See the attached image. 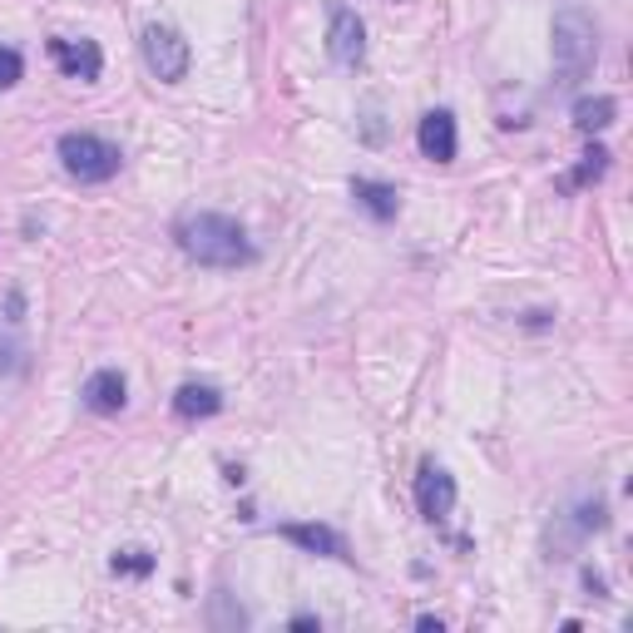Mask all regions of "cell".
Here are the masks:
<instances>
[{"instance_id":"14","label":"cell","mask_w":633,"mask_h":633,"mask_svg":"<svg viewBox=\"0 0 633 633\" xmlns=\"http://www.w3.org/2000/svg\"><path fill=\"white\" fill-rule=\"evenodd\" d=\"M603 168H609V148L589 144V154H584V164L574 168L569 178H564V188H579V184H589V178H603Z\"/></svg>"},{"instance_id":"4","label":"cell","mask_w":633,"mask_h":633,"mask_svg":"<svg viewBox=\"0 0 633 633\" xmlns=\"http://www.w3.org/2000/svg\"><path fill=\"white\" fill-rule=\"evenodd\" d=\"M138 49H144V65L154 69L164 85H178V79L188 75V65H193V49H188V40L178 35L174 25H164V20L144 25V35H138Z\"/></svg>"},{"instance_id":"3","label":"cell","mask_w":633,"mask_h":633,"mask_svg":"<svg viewBox=\"0 0 633 633\" xmlns=\"http://www.w3.org/2000/svg\"><path fill=\"white\" fill-rule=\"evenodd\" d=\"M59 164L79 184H109L119 174V164H124V154H119V144H109L99 134H65L59 138Z\"/></svg>"},{"instance_id":"16","label":"cell","mask_w":633,"mask_h":633,"mask_svg":"<svg viewBox=\"0 0 633 633\" xmlns=\"http://www.w3.org/2000/svg\"><path fill=\"white\" fill-rule=\"evenodd\" d=\"M20 75H25V59H20L10 45H0V89L20 85Z\"/></svg>"},{"instance_id":"7","label":"cell","mask_w":633,"mask_h":633,"mask_svg":"<svg viewBox=\"0 0 633 633\" xmlns=\"http://www.w3.org/2000/svg\"><path fill=\"white\" fill-rule=\"evenodd\" d=\"M326 49L336 65L356 69L366 59V25L356 20V10H332V30H326Z\"/></svg>"},{"instance_id":"11","label":"cell","mask_w":633,"mask_h":633,"mask_svg":"<svg viewBox=\"0 0 633 633\" xmlns=\"http://www.w3.org/2000/svg\"><path fill=\"white\" fill-rule=\"evenodd\" d=\"M352 198H356V208H366V213L376 218V223H391V218L401 213V193H396L391 184H376V178H352Z\"/></svg>"},{"instance_id":"2","label":"cell","mask_w":633,"mask_h":633,"mask_svg":"<svg viewBox=\"0 0 633 633\" xmlns=\"http://www.w3.org/2000/svg\"><path fill=\"white\" fill-rule=\"evenodd\" d=\"M593 59H599V25L579 5H564L554 15V69H559V85H579L593 69Z\"/></svg>"},{"instance_id":"5","label":"cell","mask_w":633,"mask_h":633,"mask_svg":"<svg viewBox=\"0 0 633 633\" xmlns=\"http://www.w3.org/2000/svg\"><path fill=\"white\" fill-rule=\"evenodd\" d=\"M49 59L59 65V75L79 79V85H95L99 69H104V55H99L95 40H65V35H55V40H49Z\"/></svg>"},{"instance_id":"9","label":"cell","mask_w":633,"mask_h":633,"mask_svg":"<svg viewBox=\"0 0 633 633\" xmlns=\"http://www.w3.org/2000/svg\"><path fill=\"white\" fill-rule=\"evenodd\" d=\"M79 401H85L95 415H119V411H124V401H129V386H124V376H119L114 366H104V371H95L85 381Z\"/></svg>"},{"instance_id":"1","label":"cell","mask_w":633,"mask_h":633,"mask_svg":"<svg viewBox=\"0 0 633 633\" xmlns=\"http://www.w3.org/2000/svg\"><path fill=\"white\" fill-rule=\"evenodd\" d=\"M174 237H178V247H184L198 267H243V263H253V257H257L253 243H247V233H243V223L227 218V213H188V218H178Z\"/></svg>"},{"instance_id":"10","label":"cell","mask_w":633,"mask_h":633,"mask_svg":"<svg viewBox=\"0 0 633 633\" xmlns=\"http://www.w3.org/2000/svg\"><path fill=\"white\" fill-rule=\"evenodd\" d=\"M277 534H282L287 544H297V549H307V554H326V559H352L346 540L332 530V524H282Z\"/></svg>"},{"instance_id":"15","label":"cell","mask_w":633,"mask_h":633,"mask_svg":"<svg viewBox=\"0 0 633 633\" xmlns=\"http://www.w3.org/2000/svg\"><path fill=\"white\" fill-rule=\"evenodd\" d=\"M148 569H154V554H148V549L114 554V574H148Z\"/></svg>"},{"instance_id":"12","label":"cell","mask_w":633,"mask_h":633,"mask_svg":"<svg viewBox=\"0 0 633 633\" xmlns=\"http://www.w3.org/2000/svg\"><path fill=\"white\" fill-rule=\"evenodd\" d=\"M174 411L184 415V421H208V415L223 411V396H218V386H208V381H184L174 391Z\"/></svg>"},{"instance_id":"8","label":"cell","mask_w":633,"mask_h":633,"mask_svg":"<svg viewBox=\"0 0 633 633\" xmlns=\"http://www.w3.org/2000/svg\"><path fill=\"white\" fill-rule=\"evenodd\" d=\"M415 144H421V154L431 158V164H451L455 158V114L451 109H431V114L421 119V129H415Z\"/></svg>"},{"instance_id":"17","label":"cell","mask_w":633,"mask_h":633,"mask_svg":"<svg viewBox=\"0 0 633 633\" xmlns=\"http://www.w3.org/2000/svg\"><path fill=\"white\" fill-rule=\"evenodd\" d=\"M415 629H421V633H441V619H431V613H421V619H415Z\"/></svg>"},{"instance_id":"6","label":"cell","mask_w":633,"mask_h":633,"mask_svg":"<svg viewBox=\"0 0 633 633\" xmlns=\"http://www.w3.org/2000/svg\"><path fill=\"white\" fill-rule=\"evenodd\" d=\"M415 510H421V520H431V524H441L445 514L455 510V480L435 460H425L421 475H415Z\"/></svg>"},{"instance_id":"13","label":"cell","mask_w":633,"mask_h":633,"mask_svg":"<svg viewBox=\"0 0 633 633\" xmlns=\"http://www.w3.org/2000/svg\"><path fill=\"white\" fill-rule=\"evenodd\" d=\"M613 114H619V99H609V95H584L579 104H574V124H579L584 134H599V129H609Z\"/></svg>"}]
</instances>
